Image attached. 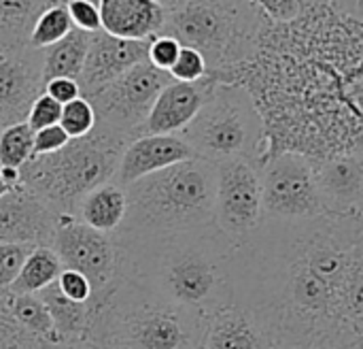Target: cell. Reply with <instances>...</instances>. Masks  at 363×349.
<instances>
[{"mask_svg":"<svg viewBox=\"0 0 363 349\" xmlns=\"http://www.w3.org/2000/svg\"><path fill=\"white\" fill-rule=\"evenodd\" d=\"M53 345L45 339L34 337L15 324L0 305V349H51Z\"/></svg>","mask_w":363,"mask_h":349,"instance_id":"obj_31","label":"cell"},{"mask_svg":"<svg viewBox=\"0 0 363 349\" xmlns=\"http://www.w3.org/2000/svg\"><path fill=\"white\" fill-rule=\"evenodd\" d=\"M168 73L174 81H183V83H196V81H202L204 77H208L206 60L202 58L200 51H196L191 47H181V53Z\"/></svg>","mask_w":363,"mask_h":349,"instance_id":"obj_32","label":"cell"},{"mask_svg":"<svg viewBox=\"0 0 363 349\" xmlns=\"http://www.w3.org/2000/svg\"><path fill=\"white\" fill-rule=\"evenodd\" d=\"M62 273V262L51 247H34L26 258L19 275L6 288L11 294H38L49 288Z\"/></svg>","mask_w":363,"mask_h":349,"instance_id":"obj_27","label":"cell"},{"mask_svg":"<svg viewBox=\"0 0 363 349\" xmlns=\"http://www.w3.org/2000/svg\"><path fill=\"white\" fill-rule=\"evenodd\" d=\"M304 6H313V4H325L328 0H302Z\"/></svg>","mask_w":363,"mask_h":349,"instance_id":"obj_45","label":"cell"},{"mask_svg":"<svg viewBox=\"0 0 363 349\" xmlns=\"http://www.w3.org/2000/svg\"><path fill=\"white\" fill-rule=\"evenodd\" d=\"M204 318L121 277L100 303L89 341L100 349H200Z\"/></svg>","mask_w":363,"mask_h":349,"instance_id":"obj_5","label":"cell"},{"mask_svg":"<svg viewBox=\"0 0 363 349\" xmlns=\"http://www.w3.org/2000/svg\"><path fill=\"white\" fill-rule=\"evenodd\" d=\"M51 249L62 262V269L83 273L94 288V305L106 299V294L121 279V249L113 235L98 232L72 215L60 218Z\"/></svg>","mask_w":363,"mask_h":349,"instance_id":"obj_10","label":"cell"},{"mask_svg":"<svg viewBox=\"0 0 363 349\" xmlns=\"http://www.w3.org/2000/svg\"><path fill=\"white\" fill-rule=\"evenodd\" d=\"M325 4L336 9L338 13L349 15V17L363 19V0H328Z\"/></svg>","mask_w":363,"mask_h":349,"instance_id":"obj_41","label":"cell"},{"mask_svg":"<svg viewBox=\"0 0 363 349\" xmlns=\"http://www.w3.org/2000/svg\"><path fill=\"white\" fill-rule=\"evenodd\" d=\"M319 349H363V337L353 335H338Z\"/></svg>","mask_w":363,"mask_h":349,"instance_id":"obj_42","label":"cell"},{"mask_svg":"<svg viewBox=\"0 0 363 349\" xmlns=\"http://www.w3.org/2000/svg\"><path fill=\"white\" fill-rule=\"evenodd\" d=\"M51 349H100L96 343H91L89 339H79V341H62L55 343Z\"/></svg>","mask_w":363,"mask_h":349,"instance_id":"obj_43","label":"cell"},{"mask_svg":"<svg viewBox=\"0 0 363 349\" xmlns=\"http://www.w3.org/2000/svg\"><path fill=\"white\" fill-rule=\"evenodd\" d=\"M149 53V41H125L106 34L104 30L89 36L87 58L81 70L79 87L81 96L87 98L100 87L108 85L136 64L145 62Z\"/></svg>","mask_w":363,"mask_h":349,"instance_id":"obj_16","label":"cell"},{"mask_svg":"<svg viewBox=\"0 0 363 349\" xmlns=\"http://www.w3.org/2000/svg\"><path fill=\"white\" fill-rule=\"evenodd\" d=\"M60 215L19 186L0 196V243L51 247Z\"/></svg>","mask_w":363,"mask_h":349,"instance_id":"obj_14","label":"cell"},{"mask_svg":"<svg viewBox=\"0 0 363 349\" xmlns=\"http://www.w3.org/2000/svg\"><path fill=\"white\" fill-rule=\"evenodd\" d=\"M32 249V245L0 243V290H6L15 281Z\"/></svg>","mask_w":363,"mask_h":349,"instance_id":"obj_33","label":"cell"},{"mask_svg":"<svg viewBox=\"0 0 363 349\" xmlns=\"http://www.w3.org/2000/svg\"><path fill=\"white\" fill-rule=\"evenodd\" d=\"M74 30L72 19L68 15L66 4H51L40 13V17L34 23L32 36H30V47L32 49H47L62 38H66Z\"/></svg>","mask_w":363,"mask_h":349,"instance_id":"obj_28","label":"cell"},{"mask_svg":"<svg viewBox=\"0 0 363 349\" xmlns=\"http://www.w3.org/2000/svg\"><path fill=\"white\" fill-rule=\"evenodd\" d=\"M340 316L345 333L363 337V232L353 247L349 269L342 284Z\"/></svg>","mask_w":363,"mask_h":349,"instance_id":"obj_26","label":"cell"},{"mask_svg":"<svg viewBox=\"0 0 363 349\" xmlns=\"http://www.w3.org/2000/svg\"><path fill=\"white\" fill-rule=\"evenodd\" d=\"M68 141H70V136L66 134V130L60 124L43 128V130L34 132V156L53 154V151L62 149Z\"/></svg>","mask_w":363,"mask_h":349,"instance_id":"obj_39","label":"cell"},{"mask_svg":"<svg viewBox=\"0 0 363 349\" xmlns=\"http://www.w3.org/2000/svg\"><path fill=\"white\" fill-rule=\"evenodd\" d=\"M179 136L191 147L196 158L211 164L228 160H251L257 164L264 124L245 87L217 83L213 96Z\"/></svg>","mask_w":363,"mask_h":349,"instance_id":"obj_8","label":"cell"},{"mask_svg":"<svg viewBox=\"0 0 363 349\" xmlns=\"http://www.w3.org/2000/svg\"><path fill=\"white\" fill-rule=\"evenodd\" d=\"M191 158H196V154L179 134L136 136L123 149L113 181L125 188L147 175H153L157 171H164L172 164H179Z\"/></svg>","mask_w":363,"mask_h":349,"instance_id":"obj_18","label":"cell"},{"mask_svg":"<svg viewBox=\"0 0 363 349\" xmlns=\"http://www.w3.org/2000/svg\"><path fill=\"white\" fill-rule=\"evenodd\" d=\"M215 85L217 81L211 77H204L202 81L196 83H183V81L168 83L160 92L149 117L138 128L136 136L181 134L198 115V111L206 104V100L213 96Z\"/></svg>","mask_w":363,"mask_h":349,"instance_id":"obj_17","label":"cell"},{"mask_svg":"<svg viewBox=\"0 0 363 349\" xmlns=\"http://www.w3.org/2000/svg\"><path fill=\"white\" fill-rule=\"evenodd\" d=\"M34 156V130L23 122L0 130V166L21 168Z\"/></svg>","mask_w":363,"mask_h":349,"instance_id":"obj_29","label":"cell"},{"mask_svg":"<svg viewBox=\"0 0 363 349\" xmlns=\"http://www.w3.org/2000/svg\"><path fill=\"white\" fill-rule=\"evenodd\" d=\"M264 220H311L328 215L319 196L315 164L300 154H279L259 166Z\"/></svg>","mask_w":363,"mask_h":349,"instance_id":"obj_11","label":"cell"},{"mask_svg":"<svg viewBox=\"0 0 363 349\" xmlns=\"http://www.w3.org/2000/svg\"><path fill=\"white\" fill-rule=\"evenodd\" d=\"M268 26L253 0H187L166 15L160 34L200 51L208 77H217L249 62Z\"/></svg>","mask_w":363,"mask_h":349,"instance_id":"obj_7","label":"cell"},{"mask_svg":"<svg viewBox=\"0 0 363 349\" xmlns=\"http://www.w3.org/2000/svg\"><path fill=\"white\" fill-rule=\"evenodd\" d=\"M153 2H157L166 13H170V11H177L179 6H183L187 0H153Z\"/></svg>","mask_w":363,"mask_h":349,"instance_id":"obj_44","label":"cell"},{"mask_svg":"<svg viewBox=\"0 0 363 349\" xmlns=\"http://www.w3.org/2000/svg\"><path fill=\"white\" fill-rule=\"evenodd\" d=\"M130 139L98 124L81 139H70L62 149L32 156L21 168V186L47 203L60 218H77L81 200L96 188L115 179L119 160Z\"/></svg>","mask_w":363,"mask_h":349,"instance_id":"obj_6","label":"cell"},{"mask_svg":"<svg viewBox=\"0 0 363 349\" xmlns=\"http://www.w3.org/2000/svg\"><path fill=\"white\" fill-rule=\"evenodd\" d=\"M170 73L155 68L149 60L136 64L108 85L100 87L87 100L96 111V122L128 136L136 139L138 128L149 117L160 92L172 83Z\"/></svg>","mask_w":363,"mask_h":349,"instance_id":"obj_9","label":"cell"},{"mask_svg":"<svg viewBox=\"0 0 363 349\" xmlns=\"http://www.w3.org/2000/svg\"><path fill=\"white\" fill-rule=\"evenodd\" d=\"M89 36L83 30H72L66 38L60 43L43 49V79L45 83L57 77H68V79H79L87 49H89Z\"/></svg>","mask_w":363,"mask_h":349,"instance_id":"obj_24","label":"cell"},{"mask_svg":"<svg viewBox=\"0 0 363 349\" xmlns=\"http://www.w3.org/2000/svg\"><path fill=\"white\" fill-rule=\"evenodd\" d=\"M51 2H53V4H68V2H72V0H51ZM89 2H96V4H98L100 0H89Z\"/></svg>","mask_w":363,"mask_h":349,"instance_id":"obj_46","label":"cell"},{"mask_svg":"<svg viewBox=\"0 0 363 349\" xmlns=\"http://www.w3.org/2000/svg\"><path fill=\"white\" fill-rule=\"evenodd\" d=\"M51 0H0V49L30 47L36 19Z\"/></svg>","mask_w":363,"mask_h":349,"instance_id":"obj_23","label":"cell"},{"mask_svg":"<svg viewBox=\"0 0 363 349\" xmlns=\"http://www.w3.org/2000/svg\"><path fill=\"white\" fill-rule=\"evenodd\" d=\"M215 166V226L238 247L264 222L259 166L251 160H228Z\"/></svg>","mask_w":363,"mask_h":349,"instance_id":"obj_12","label":"cell"},{"mask_svg":"<svg viewBox=\"0 0 363 349\" xmlns=\"http://www.w3.org/2000/svg\"><path fill=\"white\" fill-rule=\"evenodd\" d=\"M40 94H45L43 49H0V130L23 124Z\"/></svg>","mask_w":363,"mask_h":349,"instance_id":"obj_13","label":"cell"},{"mask_svg":"<svg viewBox=\"0 0 363 349\" xmlns=\"http://www.w3.org/2000/svg\"><path fill=\"white\" fill-rule=\"evenodd\" d=\"M272 349H306V348H294V345H274Z\"/></svg>","mask_w":363,"mask_h":349,"instance_id":"obj_48","label":"cell"},{"mask_svg":"<svg viewBox=\"0 0 363 349\" xmlns=\"http://www.w3.org/2000/svg\"><path fill=\"white\" fill-rule=\"evenodd\" d=\"M60 292L74 301V303H94V288H91V281L79 273V271H72V269H62L60 277L55 279Z\"/></svg>","mask_w":363,"mask_h":349,"instance_id":"obj_34","label":"cell"},{"mask_svg":"<svg viewBox=\"0 0 363 349\" xmlns=\"http://www.w3.org/2000/svg\"><path fill=\"white\" fill-rule=\"evenodd\" d=\"M253 2L274 26L296 21L306 9L302 0H253Z\"/></svg>","mask_w":363,"mask_h":349,"instance_id":"obj_37","label":"cell"},{"mask_svg":"<svg viewBox=\"0 0 363 349\" xmlns=\"http://www.w3.org/2000/svg\"><path fill=\"white\" fill-rule=\"evenodd\" d=\"M60 126L66 130L70 139H81L87 136L96 128V111L87 98H77L68 104L62 107V117Z\"/></svg>","mask_w":363,"mask_h":349,"instance_id":"obj_30","label":"cell"},{"mask_svg":"<svg viewBox=\"0 0 363 349\" xmlns=\"http://www.w3.org/2000/svg\"><path fill=\"white\" fill-rule=\"evenodd\" d=\"M128 213L117 239H149L215 226L217 166L191 158L123 188Z\"/></svg>","mask_w":363,"mask_h":349,"instance_id":"obj_4","label":"cell"},{"mask_svg":"<svg viewBox=\"0 0 363 349\" xmlns=\"http://www.w3.org/2000/svg\"><path fill=\"white\" fill-rule=\"evenodd\" d=\"M60 117H62V104L55 102L51 96L40 94V96L34 100V104H32V109H30V113H28L26 124H28L34 132H38V130H43V128H49V126L60 124Z\"/></svg>","mask_w":363,"mask_h":349,"instance_id":"obj_36","label":"cell"},{"mask_svg":"<svg viewBox=\"0 0 363 349\" xmlns=\"http://www.w3.org/2000/svg\"><path fill=\"white\" fill-rule=\"evenodd\" d=\"M45 94L51 96L55 102H60L62 107L81 98V87H79V81L74 79H68V77H57V79H51L45 83Z\"/></svg>","mask_w":363,"mask_h":349,"instance_id":"obj_40","label":"cell"},{"mask_svg":"<svg viewBox=\"0 0 363 349\" xmlns=\"http://www.w3.org/2000/svg\"><path fill=\"white\" fill-rule=\"evenodd\" d=\"M181 47H183V45H181L177 38H172V36H168V34H157V36H153V38L149 41L147 60H149L155 68L168 73V70L174 66V62H177V58H179V53H181Z\"/></svg>","mask_w":363,"mask_h":349,"instance_id":"obj_35","label":"cell"},{"mask_svg":"<svg viewBox=\"0 0 363 349\" xmlns=\"http://www.w3.org/2000/svg\"><path fill=\"white\" fill-rule=\"evenodd\" d=\"M6 192H9V188L4 186V181H2V177H0V196H2V194H6Z\"/></svg>","mask_w":363,"mask_h":349,"instance_id":"obj_47","label":"cell"},{"mask_svg":"<svg viewBox=\"0 0 363 349\" xmlns=\"http://www.w3.org/2000/svg\"><path fill=\"white\" fill-rule=\"evenodd\" d=\"M362 232L355 218L264 220L234 252V303L266 326L274 345L319 349L349 335L340 296Z\"/></svg>","mask_w":363,"mask_h":349,"instance_id":"obj_2","label":"cell"},{"mask_svg":"<svg viewBox=\"0 0 363 349\" xmlns=\"http://www.w3.org/2000/svg\"><path fill=\"white\" fill-rule=\"evenodd\" d=\"M0 305L6 316L23 331L55 345L53 320L38 294H11L6 290H0Z\"/></svg>","mask_w":363,"mask_h":349,"instance_id":"obj_25","label":"cell"},{"mask_svg":"<svg viewBox=\"0 0 363 349\" xmlns=\"http://www.w3.org/2000/svg\"><path fill=\"white\" fill-rule=\"evenodd\" d=\"M43 303L47 305V311L53 320V333H55V343L62 341H79L87 339L98 305L94 303H74L66 299L57 284L53 281L49 288L38 292Z\"/></svg>","mask_w":363,"mask_h":349,"instance_id":"obj_21","label":"cell"},{"mask_svg":"<svg viewBox=\"0 0 363 349\" xmlns=\"http://www.w3.org/2000/svg\"><path fill=\"white\" fill-rule=\"evenodd\" d=\"M266 326L245 307L230 305L204 318L200 349H272Z\"/></svg>","mask_w":363,"mask_h":349,"instance_id":"obj_19","label":"cell"},{"mask_svg":"<svg viewBox=\"0 0 363 349\" xmlns=\"http://www.w3.org/2000/svg\"><path fill=\"white\" fill-rule=\"evenodd\" d=\"M68 15L72 19V26L77 30H83L87 34H96L102 30V17H100V9L96 2L89 0H72L66 4Z\"/></svg>","mask_w":363,"mask_h":349,"instance_id":"obj_38","label":"cell"},{"mask_svg":"<svg viewBox=\"0 0 363 349\" xmlns=\"http://www.w3.org/2000/svg\"><path fill=\"white\" fill-rule=\"evenodd\" d=\"M249 92L264 124L257 166L279 154L313 162L363 151V19L328 4L270 23L255 55L217 77Z\"/></svg>","mask_w":363,"mask_h":349,"instance_id":"obj_1","label":"cell"},{"mask_svg":"<svg viewBox=\"0 0 363 349\" xmlns=\"http://www.w3.org/2000/svg\"><path fill=\"white\" fill-rule=\"evenodd\" d=\"M313 164L325 213L363 220V151L332 156Z\"/></svg>","mask_w":363,"mask_h":349,"instance_id":"obj_15","label":"cell"},{"mask_svg":"<svg viewBox=\"0 0 363 349\" xmlns=\"http://www.w3.org/2000/svg\"><path fill=\"white\" fill-rule=\"evenodd\" d=\"M128 213V198L125 190L117 186L115 181H108L96 190H91L77 209V220L85 226L104 232L115 235Z\"/></svg>","mask_w":363,"mask_h":349,"instance_id":"obj_22","label":"cell"},{"mask_svg":"<svg viewBox=\"0 0 363 349\" xmlns=\"http://www.w3.org/2000/svg\"><path fill=\"white\" fill-rule=\"evenodd\" d=\"M117 243L121 277L145 286L160 299L202 318L234 305L236 245L217 226L168 237L117 239Z\"/></svg>","mask_w":363,"mask_h":349,"instance_id":"obj_3","label":"cell"},{"mask_svg":"<svg viewBox=\"0 0 363 349\" xmlns=\"http://www.w3.org/2000/svg\"><path fill=\"white\" fill-rule=\"evenodd\" d=\"M102 30L125 41H151L166 21V11L153 0H100Z\"/></svg>","mask_w":363,"mask_h":349,"instance_id":"obj_20","label":"cell"}]
</instances>
